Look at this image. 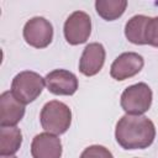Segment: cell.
Returning a JSON list of instances; mask_svg holds the SVG:
<instances>
[{"instance_id": "obj_15", "label": "cell", "mask_w": 158, "mask_h": 158, "mask_svg": "<svg viewBox=\"0 0 158 158\" xmlns=\"http://www.w3.org/2000/svg\"><path fill=\"white\" fill-rule=\"evenodd\" d=\"M80 158H114V156L104 146L94 144L85 148L80 154Z\"/></svg>"}, {"instance_id": "obj_9", "label": "cell", "mask_w": 158, "mask_h": 158, "mask_svg": "<svg viewBox=\"0 0 158 158\" xmlns=\"http://www.w3.org/2000/svg\"><path fill=\"white\" fill-rule=\"evenodd\" d=\"M105 48L101 43H89L84 48L81 58L79 60L80 73L86 77H93L98 74L105 63Z\"/></svg>"}, {"instance_id": "obj_11", "label": "cell", "mask_w": 158, "mask_h": 158, "mask_svg": "<svg viewBox=\"0 0 158 158\" xmlns=\"http://www.w3.org/2000/svg\"><path fill=\"white\" fill-rule=\"evenodd\" d=\"M31 154L33 158H60V139L52 133L44 132L35 136L31 143Z\"/></svg>"}, {"instance_id": "obj_5", "label": "cell", "mask_w": 158, "mask_h": 158, "mask_svg": "<svg viewBox=\"0 0 158 158\" xmlns=\"http://www.w3.org/2000/svg\"><path fill=\"white\" fill-rule=\"evenodd\" d=\"M64 37L72 46L85 43L91 33V19L84 11H74L64 22Z\"/></svg>"}, {"instance_id": "obj_2", "label": "cell", "mask_w": 158, "mask_h": 158, "mask_svg": "<svg viewBox=\"0 0 158 158\" xmlns=\"http://www.w3.org/2000/svg\"><path fill=\"white\" fill-rule=\"evenodd\" d=\"M40 120L44 131L52 135H62L70 126L72 111L64 102L52 100L42 107Z\"/></svg>"}, {"instance_id": "obj_13", "label": "cell", "mask_w": 158, "mask_h": 158, "mask_svg": "<svg viewBox=\"0 0 158 158\" xmlns=\"http://www.w3.org/2000/svg\"><path fill=\"white\" fill-rule=\"evenodd\" d=\"M22 143V133L15 126L1 127L0 130V154L14 156Z\"/></svg>"}, {"instance_id": "obj_7", "label": "cell", "mask_w": 158, "mask_h": 158, "mask_svg": "<svg viewBox=\"0 0 158 158\" xmlns=\"http://www.w3.org/2000/svg\"><path fill=\"white\" fill-rule=\"evenodd\" d=\"M143 64L144 60L141 54L135 52H125L112 62L110 75L114 79L121 81L138 74L143 68Z\"/></svg>"}, {"instance_id": "obj_14", "label": "cell", "mask_w": 158, "mask_h": 158, "mask_svg": "<svg viewBox=\"0 0 158 158\" xmlns=\"http://www.w3.org/2000/svg\"><path fill=\"white\" fill-rule=\"evenodd\" d=\"M127 6L126 0H96L95 9L99 16L106 21H114L122 16Z\"/></svg>"}, {"instance_id": "obj_8", "label": "cell", "mask_w": 158, "mask_h": 158, "mask_svg": "<svg viewBox=\"0 0 158 158\" xmlns=\"http://www.w3.org/2000/svg\"><path fill=\"white\" fill-rule=\"evenodd\" d=\"M46 86L54 95H73L78 90V79L74 73L65 69H54L46 78Z\"/></svg>"}, {"instance_id": "obj_10", "label": "cell", "mask_w": 158, "mask_h": 158, "mask_svg": "<svg viewBox=\"0 0 158 158\" xmlns=\"http://www.w3.org/2000/svg\"><path fill=\"white\" fill-rule=\"evenodd\" d=\"M25 115V106L15 99L11 91H4L0 95V125L1 127L15 126Z\"/></svg>"}, {"instance_id": "obj_4", "label": "cell", "mask_w": 158, "mask_h": 158, "mask_svg": "<svg viewBox=\"0 0 158 158\" xmlns=\"http://www.w3.org/2000/svg\"><path fill=\"white\" fill-rule=\"evenodd\" d=\"M152 90L146 83L127 86L121 95V107L127 115H142L152 105Z\"/></svg>"}, {"instance_id": "obj_12", "label": "cell", "mask_w": 158, "mask_h": 158, "mask_svg": "<svg viewBox=\"0 0 158 158\" xmlns=\"http://www.w3.org/2000/svg\"><path fill=\"white\" fill-rule=\"evenodd\" d=\"M151 17L144 15H136L131 17L125 26V36L133 44H147L146 28Z\"/></svg>"}, {"instance_id": "obj_1", "label": "cell", "mask_w": 158, "mask_h": 158, "mask_svg": "<svg viewBox=\"0 0 158 158\" xmlns=\"http://www.w3.org/2000/svg\"><path fill=\"white\" fill-rule=\"evenodd\" d=\"M115 137L123 149H144L156 137L154 123L142 115H125L116 123Z\"/></svg>"}, {"instance_id": "obj_6", "label": "cell", "mask_w": 158, "mask_h": 158, "mask_svg": "<svg viewBox=\"0 0 158 158\" xmlns=\"http://www.w3.org/2000/svg\"><path fill=\"white\" fill-rule=\"evenodd\" d=\"M23 38L30 46L35 48H44L52 42L53 27L44 17H32L25 23Z\"/></svg>"}, {"instance_id": "obj_3", "label": "cell", "mask_w": 158, "mask_h": 158, "mask_svg": "<svg viewBox=\"0 0 158 158\" xmlns=\"http://www.w3.org/2000/svg\"><path fill=\"white\" fill-rule=\"evenodd\" d=\"M46 85L44 79L36 72L25 70L15 75L11 83V93L16 100L26 105L35 101Z\"/></svg>"}, {"instance_id": "obj_17", "label": "cell", "mask_w": 158, "mask_h": 158, "mask_svg": "<svg viewBox=\"0 0 158 158\" xmlns=\"http://www.w3.org/2000/svg\"><path fill=\"white\" fill-rule=\"evenodd\" d=\"M1 158H17L15 156H1Z\"/></svg>"}, {"instance_id": "obj_16", "label": "cell", "mask_w": 158, "mask_h": 158, "mask_svg": "<svg viewBox=\"0 0 158 158\" xmlns=\"http://www.w3.org/2000/svg\"><path fill=\"white\" fill-rule=\"evenodd\" d=\"M146 42L158 48V16L151 17L146 28Z\"/></svg>"}]
</instances>
